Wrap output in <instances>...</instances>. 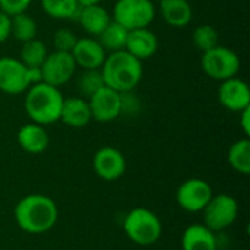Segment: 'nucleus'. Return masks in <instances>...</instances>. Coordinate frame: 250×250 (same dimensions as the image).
Returning <instances> with one entry per match:
<instances>
[{"mask_svg":"<svg viewBox=\"0 0 250 250\" xmlns=\"http://www.w3.org/2000/svg\"><path fill=\"white\" fill-rule=\"evenodd\" d=\"M59 211L56 202L40 193L22 198L15 207L18 226L29 234H42L51 230L57 221Z\"/></svg>","mask_w":250,"mask_h":250,"instance_id":"obj_1","label":"nucleus"},{"mask_svg":"<svg viewBox=\"0 0 250 250\" xmlns=\"http://www.w3.org/2000/svg\"><path fill=\"white\" fill-rule=\"evenodd\" d=\"M101 73L105 86L117 91H133L142 79V62L126 50L110 53L103 66Z\"/></svg>","mask_w":250,"mask_h":250,"instance_id":"obj_2","label":"nucleus"},{"mask_svg":"<svg viewBox=\"0 0 250 250\" xmlns=\"http://www.w3.org/2000/svg\"><path fill=\"white\" fill-rule=\"evenodd\" d=\"M63 100L59 88L40 82L29 86L25 97V111L34 123L51 125L60 120Z\"/></svg>","mask_w":250,"mask_h":250,"instance_id":"obj_3","label":"nucleus"},{"mask_svg":"<svg viewBox=\"0 0 250 250\" xmlns=\"http://www.w3.org/2000/svg\"><path fill=\"white\" fill-rule=\"evenodd\" d=\"M123 229L127 237L139 246H149L157 243L163 231L160 218L146 208L132 209L125 218Z\"/></svg>","mask_w":250,"mask_h":250,"instance_id":"obj_4","label":"nucleus"},{"mask_svg":"<svg viewBox=\"0 0 250 250\" xmlns=\"http://www.w3.org/2000/svg\"><path fill=\"white\" fill-rule=\"evenodd\" d=\"M113 18L129 31L149 28L155 18V4L152 0H117Z\"/></svg>","mask_w":250,"mask_h":250,"instance_id":"obj_5","label":"nucleus"},{"mask_svg":"<svg viewBox=\"0 0 250 250\" xmlns=\"http://www.w3.org/2000/svg\"><path fill=\"white\" fill-rule=\"evenodd\" d=\"M201 66L204 73H207L209 78L226 81L237 75L240 69V59L233 50L217 45L202 53Z\"/></svg>","mask_w":250,"mask_h":250,"instance_id":"obj_6","label":"nucleus"},{"mask_svg":"<svg viewBox=\"0 0 250 250\" xmlns=\"http://www.w3.org/2000/svg\"><path fill=\"white\" fill-rule=\"evenodd\" d=\"M202 212L204 226H207L209 230L215 233L230 227L236 221L239 215V205L233 196L220 193L211 198V201L207 204Z\"/></svg>","mask_w":250,"mask_h":250,"instance_id":"obj_7","label":"nucleus"},{"mask_svg":"<svg viewBox=\"0 0 250 250\" xmlns=\"http://www.w3.org/2000/svg\"><path fill=\"white\" fill-rule=\"evenodd\" d=\"M76 67L78 66L70 53L54 50L53 53L47 54L44 63L41 64L42 82L60 88L73 78Z\"/></svg>","mask_w":250,"mask_h":250,"instance_id":"obj_8","label":"nucleus"},{"mask_svg":"<svg viewBox=\"0 0 250 250\" xmlns=\"http://www.w3.org/2000/svg\"><path fill=\"white\" fill-rule=\"evenodd\" d=\"M212 196L211 186L202 179H188L179 186L176 193L179 207L189 212H201Z\"/></svg>","mask_w":250,"mask_h":250,"instance_id":"obj_9","label":"nucleus"},{"mask_svg":"<svg viewBox=\"0 0 250 250\" xmlns=\"http://www.w3.org/2000/svg\"><path fill=\"white\" fill-rule=\"evenodd\" d=\"M28 88L26 66L15 57H0V91L16 95L25 92Z\"/></svg>","mask_w":250,"mask_h":250,"instance_id":"obj_10","label":"nucleus"},{"mask_svg":"<svg viewBox=\"0 0 250 250\" xmlns=\"http://www.w3.org/2000/svg\"><path fill=\"white\" fill-rule=\"evenodd\" d=\"M92 167L100 179L105 182H114L125 174L126 160L119 149L113 146H104L95 152Z\"/></svg>","mask_w":250,"mask_h":250,"instance_id":"obj_11","label":"nucleus"},{"mask_svg":"<svg viewBox=\"0 0 250 250\" xmlns=\"http://www.w3.org/2000/svg\"><path fill=\"white\" fill-rule=\"evenodd\" d=\"M92 120L107 123L113 122L122 114L120 110V94L108 86H103L94 95L88 98Z\"/></svg>","mask_w":250,"mask_h":250,"instance_id":"obj_12","label":"nucleus"},{"mask_svg":"<svg viewBox=\"0 0 250 250\" xmlns=\"http://www.w3.org/2000/svg\"><path fill=\"white\" fill-rule=\"evenodd\" d=\"M218 100L221 105L230 111L240 113L250 107V89L248 83L236 76L221 81L218 88Z\"/></svg>","mask_w":250,"mask_h":250,"instance_id":"obj_13","label":"nucleus"},{"mask_svg":"<svg viewBox=\"0 0 250 250\" xmlns=\"http://www.w3.org/2000/svg\"><path fill=\"white\" fill-rule=\"evenodd\" d=\"M76 66H81L83 70L101 69L107 54L95 38H78L73 50L70 51Z\"/></svg>","mask_w":250,"mask_h":250,"instance_id":"obj_14","label":"nucleus"},{"mask_svg":"<svg viewBox=\"0 0 250 250\" xmlns=\"http://www.w3.org/2000/svg\"><path fill=\"white\" fill-rule=\"evenodd\" d=\"M126 51L139 59L141 62L152 57L158 50V38L149 28H139L129 31Z\"/></svg>","mask_w":250,"mask_h":250,"instance_id":"obj_15","label":"nucleus"},{"mask_svg":"<svg viewBox=\"0 0 250 250\" xmlns=\"http://www.w3.org/2000/svg\"><path fill=\"white\" fill-rule=\"evenodd\" d=\"M60 120L66 126L75 127V129L86 126L92 120L88 100L81 98V97H72V98L63 100Z\"/></svg>","mask_w":250,"mask_h":250,"instance_id":"obj_16","label":"nucleus"},{"mask_svg":"<svg viewBox=\"0 0 250 250\" xmlns=\"http://www.w3.org/2000/svg\"><path fill=\"white\" fill-rule=\"evenodd\" d=\"M16 139L19 146L28 154H41L47 149L50 144V138L44 126L34 122L23 125L19 129Z\"/></svg>","mask_w":250,"mask_h":250,"instance_id":"obj_17","label":"nucleus"},{"mask_svg":"<svg viewBox=\"0 0 250 250\" xmlns=\"http://www.w3.org/2000/svg\"><path fill=\"white\" fill-rule=\"evenodd\" d=\"M76 19L79 21L83 31L94 37H98L111 22L110 13L101 4L81 6Z\"/></svg>","mask_w":250,"mask_h":250,"instance_id":"obj_18","label":"nucleus"},{"mask_svg":"<svg viewBox=\"0 0 250 250\" xmlns=\"http://www.w3.org/2000/svg\"><path fill=\"white\" fill-rule=\"evenodd\" d=\"M160 12L166 23L174 28L188 26L193 18V10L188 0H160Z\"/></svg>","mask_w":250,"mask_h":250,"instance_id":"obj_19","label":"nucleus"},{"mask_svg":"<svg viewBox=\"0 0 250 250\" xmlns=\"http://www.w3.org/2000/svg\"><path fill=\"white\" fill-rule=\"evenodd\" d=\"M182 248L183 250H217V239L207 226L192 224L183 233Z\"/></svg>","mask_w":250,"mask_h":250,"instance_id":"obj_20","label":"nucleus"},{"mask_svg":"<svg viewBox=\"0 0 250 250\" xmlns=\"http://www.w3.org/2000/svg\"><path fill=\"white\" fill-rule=\"evenodd\" d=\"M127 35H129V29H126L116 21H111L107 25V28L98 35V42L105 51L114 53L126 48Z\"/></svg>","mask_w":250,"mask_h":250,"instance_id":"obj_21","label":"nucleus"},{"mask_svg":"<svg viewBox=\"0 0 250 250\" xmlns=\"http://www.w3.org/2000/svg\"><path fill=\"white\" fill-rule=\"evenodd\" d=\"M229 163L240 174H250V141L243 138L236 141L229 149Z\"/></svg>","mask_w":250,"mask_h":250,"instance_id":"obj_22","label":"nucleus"},{"mask_svg":"<svg viewBox=\"0 0 250 250\" xmlns=\"http://www.w3.org/2000/svg\"><path fill=\"white\" fill-rule=\"evenodd\" d=\"M10 35L21 42L34 40L37 37L35 21L26 12L10 16Z\"/></svg>","mask_w":250,"mask_h":250,"instance_id":"obj_23","label":"nucleus"},{"mask_svg":"<svg viewBox=\"0 0 250 250\" xmlns=\"http://www.w3.org/2000/svg\"><path fill=\"white\" fill-rule=\"evenodd\" d=\"M41 6L54 19H76L81 9L78 0H41Z\"/></svg>","mask_w":250,"mask_h":250,"instance_id":"obj_24","label":"nucleus"},{"mask_svg":"<svg viewBox=\"0 0 250 250\" xmlns=\"http://www.w3.org/2000/svg\"><path fill=\"white\" fill-rule=\"evenodd\" d=\"M48 51L42 41L34 38L26 42H23L21 48V62L26 67H41L47 57Z\"/></svg>","mask_w":250,"mask_h":250,"instance_id":"obj_25","label":"nucleus"},{"mask_svg":"<svg viewBox=\"0 0 250 250\" xmlns=\"http://www.w3.org/2000/svg\"><path fill=\"white\" fill-rule=\"evenodd\" d=\"M103 86H105V83H104V78H103L101 69L83 70L82 75L78 79V89L86 98L94 95Z\"/></svg>","mask_w":250,"mask_h":250,"instance_id":"obj_26","label":"nucleus"},{"mask_svg":"<svg viewBox=\"0 0 250 250\" xmlns=\"http://www.w3.org/2000/svg\"><path fill=\"white\" fill-rule=\"evenodd\" d=\"M193 44L196 45L198 50L202 53L214 48L218 45V32L214 26L211 25H201L193 31Z\"/></svg>","mask_w":250,"mask_h":250,"instance_id":"obj_27","label":"nucleus"},{"mask_svg":"<svg viewBox=\"0 0 250 250\" xmlns=\"http://www.w3.org/2000/svg\"><path fill=\"white\" fill-rule=\"evenodd\" d=\"M78 38L76 35L69 29V28H60L56 31L54 37H53V45L56 51H64V53H70L76 44Z\"/></svg>","mask_w":250,"mask_h":250,"instance_id":"obj_28","label":"nucleus"},{"mask_svg":"<svg viewBox=\"0 0 250 250\" xmlns=\"http://www.w3.org/2000/svg\"><path fill=\"white\" fill-rule=\"evenodd\" d=\"M120 94V110L125 114H136L141 108L139 98L133 94V91H125Z\"/></svg>","mask_w":250,"mask_h":250,"instance_id":"obj_29","label":"nucleus"},{"mask_svg":"<svg viewBox=\"0 0 250 250\" xmlns=\"http://www.w3.org/2000/svg\"><path fill=\"white\" fill-rule=\"evenodd\" d=\"M32 0H0V10L9 16L23 13L31 6Z\"/></svg>","mask_w":250,"mask_h":250,"instance_id":"obj_30","label":"nucleus"},{"mask_svg":"<svg viewBox=\"0 0 250 250\" xmlns=\"http://www.w3.org/2000/svg\"><path fill=\"white\" fill-rule=\"evenodd\" d=\"M10 37V16L0 10V42Z\"/></svg>","mask_w":250,"mask_h":250,"instance_id":"obj_31","label":"nucleus"},{"mask_svg":"<svg viewBox=\"0 0 250 250\" xmlns=\"http://www.w3.org/2000/svg\"><path fill=\"white\" fill-rule=\"evenodd\" d=\"M26 73H28V82L29 86L42 82V75H41V67H26Z\"/></svg>","mask_w":250,"mask_h":250,"instance_id":"obj_32","label":"nucleus"},{"mask_svg":"<svg viewBox=\"0 0 250 250\" xmlns=\"http://www.w3.org/2000/svg\"><path fill=\"white\" fill-rule=\"evenodd\" d=\"M240 126L246 135V138L250 136V107L240 111Z\"/></svg>","mask_w":250,"mask_h":250,"instance_id":"obj_33","label":"nucleus"},{"mask_svg":"<svg viewBox=\"0 0 250 250\" xmlns=\"http://www.w3.org/2000/svg\"><path fill=\"white\" fill-rule=\"evenodd\" d=\"M81 6H88V4H100L101 0H78Z\"/></svg>","mask_w":250,"mask_h":250,"instance_id":"obj_34","label":"nucleus"},{"mask_svg":"<svg viewBox=\"0 0 250 250\" xmlns=\"http://www.w3.org/2000/svg\"><path fill=\"white\" fill-rule=\"evenodd\" d=\"M152 1H154V0H152Z\"/></svg>","mask_w":250,"mask_h":250,"instance_id":"obj_35","label":"nucleus"}]
</instances>
